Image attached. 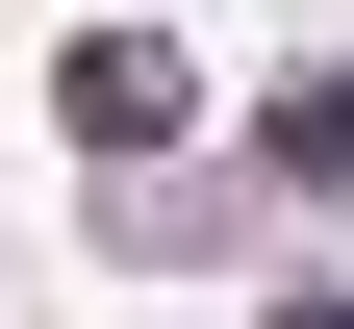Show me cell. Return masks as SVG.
<instances>
[{"label": "cell", "mask_w": 354, "mask_h": 329, "mask_svg": "<svg viewBox=\"0 0 354 329\" xmlns=\"http://www.w3.org/2000/svg\"><path fill=\"white\" fill-rule=\"evenodd\" d=\"M51 127H76V152H177V127H203V76H177L152 26H76V51H51Z\"/></svg>", "instance_id": "1"}, {"label": "cell", "mask_w": 354, "mask_h": 329, "mask_svg": "<svg viewBox=\"0 0 354 329\" xmlns=\"http://www.w3.org/2000/svg\"><path fill=\"white\" fill-rule=\"evenodd\" d=\"M279 329H354V304H279Z\"/></svg>", "instance_id": "2"}]
</instances>
